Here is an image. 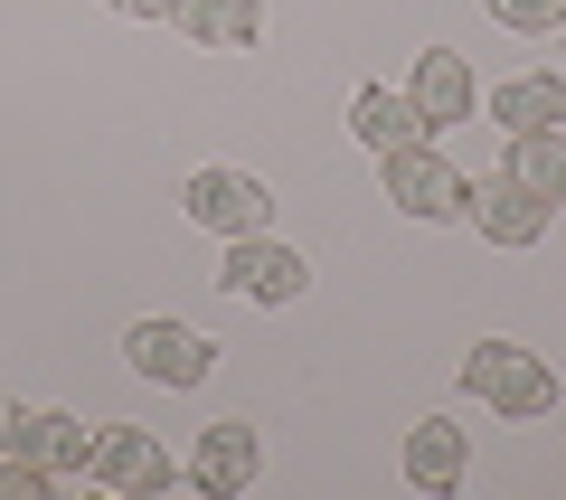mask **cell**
<instances>
[{
	"instance_id": "5",
	"label": "cell",
	"mask_w": 566,
	"mask_h": 500,
	"mask_svg": "<svg viewBox=\"0 0 566 500\" xmlns=\"http://www.w3.org/2000/svg\"><path fill=\"white\" fill-rule=\"evenodd\" d=\"M180 208H189V227H208V237H255V227H274V189L255 180V170H189V189H180Z\"/></svg>"
},
{
	"instance_id": "15",
	"label": "cell",
	"mask_w": 566,
	"mask_h": 500,
	"mask_svg": "<svg viewBox=\"0 0 566 500\" xmlns=\"http://www.w3.org/2000/svg\"><path fill=\"white\" fill-rule=\"evenodd\" d=\"M501 170L528 189V199L566 208V133H510V160H501Z\"/></svg>"
},
{
	"instance_id": "3",
	"label": "cell",
	"mask_w": 566,
	"mask_h": 500,
	"mask_svg": "<svg viewBox=\"0 0 566 500\" xmlns=\"http://www.w3.org/2000/svg\"><path fill=\"white\" fill-rule=\"evenodd\" d=\"M123 360H133L151 387H208L218 341H208V331H189V321H170V312H151V321H133V331H123Z\"/></svg>"
},
{
	"instance_id": "1",
	"label": "cell",
	"mask_w": 566,
	"mask_h": 500,
	"mask_svg": "<svg viewBox=\"0 0 566 500\" xmlns=\"http://www.w3.org/2000/svg\"><path fill=\"white\" fill-rule=\"evenodd\" d=\"M463 397L491 406V416H510V425H528V416L557 406V368L538 350H520V341H472L463 350Z\"/></svg>"
},
{
	"instance_id": "17",
	"label": "cell",
	"mask_w": 566,
	"mask_h": 500,
	"mask_svg": "<svg viewBox=\"0 0 566 500\" xmlns=\"http://www.w3.org/2000/svg\"><path fill=\"white\" fill-rule=\"evenodd\" d=\"M57 491V472H39V462H20V454H0V500H48Z\"/></svg>"
},
{
	"instance_id": "10",
	"label": "cell",
	"mask_w": 566,
	"mask_h": 500,
	"mask_svg": "<svg viewBox=\"0 0 566 500\" xmlns=\"http://www.w3.org/2000/svg\"><path fill=\"white\" fill-rule=\"evenodd\" d=\"M397 472L416 481V491H463V472H472V444H463V425H453V416H424V425H406V454H397Z\"/></svg>"
},
{
	"instance_id": "7",
	"label": "cell",
	"mask_w": 566,
	"mask_h": 500,
	"mask_svg": "<svg viewBox=\"0 0 566 500\" xmlns=\"http://www.w3.org/2000/svg\"><path fill=\"white\" fill-rule=\"evenodd\" d=\"M227 293L237 302H264V312H283V302H303V283H312V264H303V246H274L255 227V237H227Z\"/></svg>"
},
{
	"instance_id": "11",
	"label": "cell",
	"mask_w": 566,
	"mask_h": 500,
	"mask_svg": "<svg viewBox=\"0 0 566 500\" xmlns=\"http://www.w3.org/2000/svg\"><path fill=\"white\" fill-rule=\"evenodd\" d=\"M349 142L359 152H406V142H424V114L406 85H359L349 95Z\"/></svg>"
},
{
	"instance_id": "8",
	"label": "cell",
	"mask_w": 566,
	"mask_h": 500,
	"mask_svg": "<svg viewBox=\"0 0 566 500\" xmlns=\"http://www.w3.org/2000/svg\"><path fill=\"white\" fill-rule=\"evenodd\" d=\"M463 218L482 227L491 246H538L557 208H547V199H528V189L510 180V170H491V180H472V189H463Z\"/></svg>"
},
{
	"instance_id": "12",
	"label": "cell",
	"mask_w": 566,
	"mask_h": 500,
	"mask_svg": "<svg viewBox=\"0 0 566 500\" xmlns=\"http://www.w3.org/2000/svg\"><path fill=\"white\" fill-rule=\"evenodd\" d=\"M406 95H416L424 133H434V123H463L472 104H482V85H472V66L453 58V48H424V58H416V76H406Z\"/></svg>"
},
{
	"instance_id": "4",
	"label": "cell",
	"mask_w": 566,
	"mask_h": 500,
	"mask_svg": "<svg viewBox=\"0 0 566 500\" xmlns=\"http://www.w3.org/2000/svg\"><path fill=\"white\" fill-rule=\"evenodd\" d=\"M85 481H104V491H123V500H161L170 481H180V462L161 454L151 425H95V462H85Z\"/></svg>"
},
{
	"instance_id": "13",
	"label": "cell",
	"mask_w": 566,
	"mask_h": 500,
	"mask_svg": "<svg viewBox=\"0 0 566 500\" xmlns=\"http://www.w3.org/2000/svg\"><path fill=\"white\" fill-rule=\"evenodd\" d=\"M180 29L189 48H218V58H237V48L264 39V0H180Z\"/></svg>"
},
{
	"instance_id": "16",
	"label": "cell",
	"mask_w": 566,
	"mask_h": 500,
	"mask_svg": "<svg viewBox=\"0 0 566 500\" xmlns=\"http://www.w3.org/2000/svg\"><path fill=\"white\" fill-rule=\"evenodd\" d=\"M491 20H501V29H528V39H538V29H566V0H491Z\"/></svg>"
},
{
	"instance_id": "9",
	"label": "cell",
	"mask_w": 566,
	"mask_h": 500,
	"mask_svg": "<svg viewBox=\"0 0 566 500\" xmlns=\"http://www.w3.org/2000/svg\"><path fill=\"white\" fill-rule=\"evenodd\" d=\"M255 462H264L255 425H245V416H218V425H199V454H189V481H199L208 500H237L245 481H255Z\"/></svg>"
},
{
	"instance_id": "2",
	"label": "cell",
	"mask_w": 566,
	"mask_h": 500,
	"mask_svg": "<svg viewBox=\"0 0 566 500\" xmlns=\"http://www.w3.org/2000/svg\"><path fill=\"white\" fill-rule=\"evenodd\" d=\"M378 189L406 208V218H424V227H444V218H463V170H453L434 142H406V152H378Z\"/></svg>"
},
{
	"instance_id": "18",
	"label": "cell",
	"mask_w": 566,
	"mask_h": 500,
	"mask_svg": "<svg viewBox=\"0 0 566 500\" xmlns=\"http://www.w3.org/2000/svg\"><path fill=\"white\" fill-rule=\"evenodd\" d=\"M114 20H180V0H104Z\"/></svg>"
},
{
	"instance_id": "6",
	"label": "cell",
	"mask_w": 566,
	"mask_h": 500,
	"mask_svg": "<svg viewBox=\"0 0 566 500\" xmlns=\"http://www.w3.org/2000/svg\"><path fill=\"white\" fill-rule=\"evenodd\" d=\"M0 454H20V462H39V472L76 481L85 462H95V425L57 416V406H10V416H0Z\"/></svg>"
},
{
	"instance_id": "14",
	"label": "cell",
	"mask_w": 566,
	"mask_h": 500,
	"mask_svg": "<svg viewBox=\"0 0 566 500\" xmlns=\"http://www.w3.org/2000/svg\"><path fill=\"white\" fill-rule=\"evenodd\" d=\"M491 123H501V133H557V123H566V76H510V85H491Z\"/></svg>"
}]
</instances>
